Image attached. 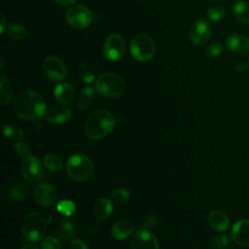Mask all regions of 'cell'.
<instances>
[{
    "mask_svg": "<svg viewBox=\"0 0 249 249\" xmlns=\"http://www.w3.org/2000/svg\"><path fill=\"white\" fill-rule=\"evenodd\" d=\"M15 114L25 121H37L46 115L47 104L44 96L33 89L18 92L13 103Z\"/></svg>",
    "mask_w": 249,
    "mask_h": 249,
    "instance_id": "cell-1",
    "label": "cell"
},
{
    "mask_svg": "<svg viewBox=\"0 0 249 249\" xmlns=\"http://www.w3.org/2000/svg\"><path fill=\"white\" fill-rule=\"evenodd\" d=\"M116 120L106 110H96L87 119L85 124V134L91 140H98L107 136L114 128Z\"/></svg>",
    "mask_w": 249,
    "mask_h": 249,
    "instance_id": "cell-2",
    "label": "cell"
},
{
    "mask_svg": "<svg viewBox=\"0 0 249 249\" xmlns=\"http://www.w3.org/2000/svg\"><path fill=\"white\" fill-rule=\"evenodd\" d=\"M68 175L77 182H85L91 178L94 165L91 160L84 154L72 155L66 163Z\"/></svg>",
    "mask_w": 249,
    "mask_h": 249,
    "instance_id": "cell-3",
    "label": "cell"
},
{
    "mask_svg": "<svg viewBox=\"0 0 249 249\" xmlns=\"http://www.w3.org/2000/svg\"><path fill=\"white\" fill-rule=\"evenodd\" d=\"M95 89L105 97H120L125 92L126 86L119 75L105 72L96 78Z\"/></svg>",
    "mask_w": 249,
    "mask_h": 249,
    "instance_id": "cell-4",
    "label": "cell"
},
{
    "mask_svg": "<svg viewBox=\"0 0 249 249\" xmlns=\"http://www.w3.org/2000/svg\"><path fill=\"white\" fill-rule=\"evenodd\" d=\"M47 232V224L42 215L37 212L29 213L22 222V233L29 241L36 242L43 239Z\"/></svg>",
    "mask_w": 249,
    "mask_h": 249,
    "instance_id": "cell-5",
    "label": "cell"
},
{
    "mask_svg": "<svg viewBox=\"0 0 249 249\" xmlns=\"http://www.w3.org/2000/svg\"><path fill=\"white\" fill-rule=\"evenodd\" d=\"M129 51L131 55L140 62L150 60L156 53L154 40L145 34L136 35L130 42Z\"/></svg>",
    "mask_w": 249,
    "mask_h": 249,
    "instance_id": "cell-6",
    "label": "cell"
},
{
    "mask_svg": "<svg viewBox=\"0 0 249 249\" xmlns=\"http://www.w3.org/2000/svg\"><path fill=\"white\" fill-rule=\"evenodd\" d=\"M65 19L73 28L83 29L90 24L92 14L89 8L83 5H75L66 11Z\"/></svg>",
    "mask_w": 249,
    "mask_h": 249,
    "instance_id": "cell-7",
    "label": "cell"
},
{
    "mask_svg": "<svg viewBox=\"0 0 249 249\" xmlns=\"http://www.w3.org/2000/svg\"><path fill=\"white\" fill-rule=\"evenodd\" d=\"M44 166L37 158L27 156L20 163V172L26 181L36 183L44 178Z\"/></svg>",
    "mask_w": 249,
    "mask_h": 249,
    "instance_id": "cell-8",
    "label": "cell"
},
{
    "mask_svg": "<svg viewBox=\"0 0 249 249\" xmlns=\"http://www.w3.org/2000/svg\"><path fill=\"white\" fill-rule=\"evenodd\" d=\"M46 77L52 82H60L65 79L67 70L63 61L55 55H47L43 62Z\"/></svg>",
    "mask_w": 249,
    "mask_h": 249,
    "instance_id": "cell-9",
    "label": "cell"
},
{
    "mask_svg": "<svg viewBox=\"0 0 249 249\" xmlns=\"http://www.w3.org/2000/svg\"><path fill=\"white\" fill-rule=\"evenodd\" d=\"M103 52L107 59L111 61L120 60L125 52V43L119 34H112L107 37Z\"/></svg>",
    "mask_w": 249,
    "mask_h": 249,
    "instance_id": "cell-10",
    "label": "cell"
},
{
    "mask_svg": "<svg viewBox=\"0 0 249 249\" xmlns=\"http://www.w3.org/2000/svg\"><path fill=\"white\" fill-rule=\"evenodd\" d=\"M211 35V25L204 18L196 20L190 29L191 42L196 46H200L206 43Z\"/></svg>",
    "mask_w": 249,
    "mask_h": 249,
    "instance_id": "cell-11",
    "label": "cell"
},
{
    "mask_svg": "<svg viewBox=\"0 0 249 249\" xmlns=\"http://www.w3.org/2000/svg\"><path fill=\"white\" fill-rule=\"evenodd\" d=\"M56 190L50 183L39 184L34 191V197L38 204L44 207H51L56 200Z\"/></svg>",
    "mask_w": 249,
    "mask_h": 249,
    "instance_id": "cell-12",
    "label": "cell"
},
{
    "mask_svg": "<svg viewBox=\"0 0 249 249\" xmlns=\"http://www.w3.org/2000/svg\"><path fill=\"white\" fill-rule=\"evenodd\" d=\"M130 247L131 249H159V242L152 232L140 230L133 234Z\"/></svg>",
    "mask_w": 249,
    "mask_h": 249,
    "instance_id": "cell-13",
    "label": "cell"
},
{
    "mask_svg": "<svg viewBox=\"0 0 249 249\" xmlns=\"http://www.w3.org/2000/svg\"><path fill=\"white\" fill-rule=\"evenodd\" d=\"M231 235L238 245L249 247V219L236 221L231 227Z\"/></svg>",
    "mask_w": 249,
    "mask_h": 249,
    "instance_id": "cell-14",
    "label": "cell"
},
{
    "mask_svg": "<svg viewBox=\"0 0 249 249\" xmlns=\"http://www.w3.org/2000/svg\"><path fill=\"white\" fill-rule=\"evenodd\" d=\"M46 120L52 124H61L66 123L72 116L71 110L66 106H55L46 113Z\"/></svg>",
    "mask_w": 249,
    "mask_h": 249,
    "instance_id": "cell-15",
    "label": "cell"
},
{
    "mask_svg": "<svg viewBox=\"0 0 249 249\" xmlns=\"http://www.w3.org/2000/svg\"><path fill=\"white\" fill-rule=\"evenodd\" d=\"M226 45L228 49L238 54L249 52V38L241 34H232L227 38Z\"/></svg>",
    "mask_w": 249,
    "mask_h": 249,
    "instance_id": "cell-16",
    "label": "cell"
},
{
    "mask_svg": "<svg viewBox=\"0 0 249 249\" xmlns=\"http://www.w3.org/2000/svg\"><path fill=\"white\" fill-rule=\"evenodd\" d=\"M53 96L61 104H69L73 102L76 91L73 86L68 83H60L53 89Z\"/></svg>",
    "mask_w": 249,
    "mask_h": 249,
    "instance_id": "cell-17",
    "label": "cell"
},
{
    "mask_svg": "<svg viewBox=\"0 0 249 249\" xmlns=\"http://www.w3.org/2000/svg\"><path fill=\"white\" fill-rule=\"evenodd\" d=\"M133 231H134V226L131 221L120 220L113 225L111 229V234L114 238L123 240L129 237L132 234Z\"/></svg>",
    "mask_w": 249,
    "mask_h": 249,
    "instance_id": "cell-18",
    "label": "cell"
},
{
    "mask_svg": "<svg viewBox=\"0 0 249 249\" xmlns=\"http://www.w3.org/2000/svg\"><path fill=\"white\" fill-rule=\"evenodd\" d=\"M208 223L218 231H226L230 228L229 217L220 210H213L208 214Z\"/></svg>",
    "mask_w": 249,
    "mask_h": 249,
    "instance_id": "cell-19",
    "label": "cell"
},
{
    "mask_svg": "<svg viewBox=\"0 0 249 249\" xmlns=\"http://www.w3.org/2000/svg\"><path fill=\"white\" fill-rule=\"evenodd\" d=\"M113 211L112 201L107 197L99 198L93 206V216L98 221L106 220Z\"/></svg>",
    "mask_w": 249,
    "mask_h": 249,
    "instance_id": "cell-20",
    "label": "cell"
},
{
    "mask_svg": "<svg viewBox=\"0 0 249 249\" xmlns=\"http://www.w3.org/2000/svg\"><path fill=\"white\" fill-rule=\"evenodd\" d=\"M76 233L74 225L66 220L60 221L56 226V235L63 241L73 240Z\"/></svg>",
    "mask_w": 249,
    "mask_h": 249,
    "instance_id": "cell-21",
    "label": "cell"
},
{
    "mask_svg": "<svg viewBox=\"0 0 249 249\" xmlns=\"http://www.w3.org/2000/svg\"><path fill=\"white\" fill-rule=\"evenodd\" d=\"M9 196L12 200L19 201L22 199H25L29 195V186L27 183L18 181L15 183L10 189H9Z\"/></svg>",
    "mask_w": 249,
    "mask_h": 249,
    "instance_id": "cell-22",
    "label": "cell"
},
{
    "mask_svg": "<svg viewBox=\"0 0 249 249\" xmlns=\"http://www.w3.org/2000/svg\"><path fill=\"white\" fill-rule=\"evenodd\" d=\"M14 87L10 80L5 76L0 77V103L1 106L7 104L13 97Z\"/></svg>",
    "mask_w": 249,
    "mask_h": 249,
    "instance_id": "cell-23",
    "label": "cell"
},
{
    "mask_svg": "<svg viewBox=\"0 0 249 249\" xmlns=\"http://www.w3.org/2000/svg\"><path fill=\"white\" fill-rule=\"evenodd\" d=\"M235 18L244 24H249V3L246 1H238L232 7Z\"/></svg>",
    "mask_w": 249,
    "mask_h": 249,
    "instance_id": "cell-24",
    "label": "cell"
},
{
    "mask_svg": "<svg viewBox=\"0 0 249 249\" xmlns=\"http://www.w3.org/2000/svg\"><path fill=\"white\" fill-rule=\"evenodd\" d=\"M79 73L82 78V80L88 84H90L95 79V68L93 64L88 60L83 59L80 63L79 67Z\"/></svg>",
    "mask_w": 249,
    "mask_h": 249,
    "instance_id": "cell-25",
    "label": "cell"
},
{
    "mask_svg": "<svg viewBox=\"0 0 249 249\" xmlns=\"http://www.w3.org/2000/svg\"><path fill=\"white\" fill-rule=\"evenodd\" d=\"M94 95V90L90 86H88L82 89L78 96L77 100V106L81 110H85L89 107Z\"/></svg>",
    "mask_w": 249,
    "mask_h": 249,
    "instance_id": "cell-26",
    "label": "cell"
},
{
    "mask_svg": "<svg viewBox=\"0 0 249 249\" xmlns=\"http://www.w3.org/2000/svg\"><path fill=\"white\" fill-rule=\"evenodd\" d=\"M7 33L14 40H23L27 35L26 28L18 22L11 23L7 27Z\"/></svg>",
    "mask_w": 249,
    "mask_h": 249,
    "instance_id": "cell-27",
    "label": "cell"
},
{
    "mask_svg": "<svg viewBox=\"0 0 249 249\" xmlns=\"http://www.w3.org/2000/svg\"><path fill=\"white\" fill-rule=\"evenodd\" d=\"M43 163L45 167L52 171H58L62 168V160L55 154H48L44 157Z\"/></svg>",
    "mask_w": 249,
    "mask_h": 249,
    "instance_id": "cell-28",
    "label": "cell"
},
{
    "mask_svg": "<svg viewBox=\"0 0 249 249\" xmlns=\"http://www.w3.org/2000/svg\"><path fill=\"white\" fill-rule=\"evenodd\" d=\"M3 134L6 138H9L15 142L20 141L23 138V131L20 127L13 125V124H6L3 126Z\"/></svg>",
    "mask_w": 249,
    "mask_h": 249,
    "instance_id": "cell-29",
    "label": "cell"
},
{
    "mask_svg": "<svg viewBox=\"0 0 249 249\" xmlns=\"http://www.w3.org/2000/svg\"><path fill=\"white\" fill-rule=\"evenodd\" d=\"M209 19L213 21H218L226 16V9L222 5H212L206 12Z\"/></svg>",
    "mask_w": 249,
    "mask_h": 249,
    "instance_id": "cell-30",
    "label": "cell"
},
{
    "mask_svg": "<svg viewBox=\"0 0 249 249\" xmlns=\"http://www.w3.org/2000/svg\"><path fill=\"white\" fill-rule=\"evenodd\" d=\"M56 209L59 213L63 214L65 216H71L75 212L76 206L73 201L68 200V199H63L57 203Z\"/></svg>",
    "mask_w": 249,
    "mask_h": 249,
    "instance_id": "cell-31",
    "label": "cell"
},
{
    "mask_svg": "<svg viewBox=\"0 0 249 249\" xmlns=\"http://www.w3.org/2000/svg\"><path fill=\"white\" fill-rule=\"evenodd\" d=\"M230 242V236L227 234L215 235L211 240V246L214 249H224Z\"/></svg>",
    "mask_w": 249,
    "mask_h": 249,
    "instance_id": "cell-32",
    "label": "cell"
},
{
    "mask_svg": "<svg viewBox=\"0 0 249 249\" xmlns=\"http://www.w3.org/2000/svg\"><path fill=\"white\" fill-rule=\"evenodd\" d=\"M14 150L17 155L23 157V156H28L31 153V147L26 141H17L14 144Z\"/></svg>",
    "mask_w": 249,
    "mask_h": 249,
    "instance_id": "cell-33",
    "label": "cell"
},
{
    "mask_svg": "<svg viewBox=\"0 0 249 249\" xmlns=\"http://www.w3.org/2000/svg\"><path fill=\"white\" fill-rule=\"evenodd\" d=\"M41 249H61V244L57 237L47 236L41 242Z\"/></svg>",
    "mask_w": 249,
    "mask_h": 249,
    "instance_id": "cell-34",
    "label": "cell"
},
{
    "mask_svg": "<svg viewBox=\"0 0 249 249\" xmlns=\"http://www.w3.org/2000/svg\"><path fill=\"white\" fill-rule=\"evenodd\" d=\"M130 194L126 189H117L114 190L111 194V197L119 203H124L129 199Z\"/></svg>",
    "mask_w": 249,
    "mask_h": 249,
    "instance_id": "cell-35",
    "label": "cell"
},
{
    "mask_svg": "<svg viewBox=\"0 0 249 249\" xmlns=\"http://www.w3.org/2000/svg\"><path fill=\"white\" fill-rule=\"evenodd\" d=\"M223 52V45L220 42H215L212 43L210 46L207 47L206 49V54L210 57H216L221 54Z\"/></svg>",
    "mask_w": 249,
    "mask_h": 249,
    "instance_id": "cell-36",
    "label": "cell"
},
{
    "mask_svg": "<svg viewBox=\"0 0 249 249\" xmlns=\"http://www.w3.org/2000/svg\"><path fill=\"white\" fill-rule=\"evenodd\" d=\"M70 249H89L86 242H84L82 239L75 238L70 243Z\"/></svg>",
    "mask_w": 249,
    "mask_h": 249,
    "instance_id": "cell-37",
    "label": "cell"
},
{
    "mask_svg": "<svg viewBox=\"0 0 249 249\" xmlns=\"http://www.w3.org/2000/svg\"><path fill=\"white\" fill-rule=\"evenodd\" d=\"M143 224H144V226L146 228L152 229V228H154L157 225V219H156V217L154 215H148V216H146Z\"/></svg>",
    "mask_w": 249,
    "mask_h": 249,
    "instance_id": "cell-38",
    "label": "cell"
},
{
    "mask_svg": "<svg viewBox=\"0 0 249 249\" xmlns=\"http://www.w3.org/2000/svg\"><path fill=\"white\" fill-rule=\"evenodd\" d=\"M53 1L61 6H70V5L74 4L77 0H53Z\"/></svg>",
    "mask_w": 249,
    "mask_h": 249,
    "instance_id": "cell-39",
    "label": "cell"
},
{
    "mask_svg": "<svg viewBox=\"0 0 249 249\" xmlns=\"http://www.w3.org/2000/svg\"><path fill=\"white\" fill-rule=\"evenodd\" d=\"M246 69H247V65H246L243 61L238 62V63L236 64V66H235V70H236V72H239V73H241V72L245 71Z\"/></svg>",
    "mask_w": 249,
    "mask_h": 249,
    "instance_id": "cell-40",
    "label": "cell"
},
{
    "mask_svg": "<svg viewBox=\"0 0 249 249\" xmlns=\"http://www.w3.org/2000/svg\"><path fill=\"white\" fill-rule=\"evenodd\" d=\"M1 20H2V22H1V31H0V32H1V34H2V33H4L6 27H8V26H7V23H6V20H5L4 16H1Z\"/></svg>",
    "mask_w": 249,
    "mask_h": 249,
    "instance_id": "cell-41",
    "label": "cell"
},
{
    "mask_svg": "<svg viewBox=\"0 0 249 249\" xmlns=\"http://www.w3.org/2000/svg\"><path fill=\"white\" fill-rule=\"evenodd\" d=\"M20 249H39V247L35 244H26V245L22 246Z\"/></svg>",
    "mask_w": 249,
    "mask_h": 249,
    "instance_id": "cell-42",
    "label": "cell"
},
{
    "mask_svg": "<svg viewBox=\"0 0 249 249\" xmlns=\"http://www.w3.org/2000/svg\"><path fill=\"white\" fill-rule=\"evenodd\" d=\"M2 249H3V248H2Z\"/></svg>",
    "mask_w": 249,
    "mask_h": 249,
    "instance_id": "cell-43",
    "label": "cell"
}]
</instances>
